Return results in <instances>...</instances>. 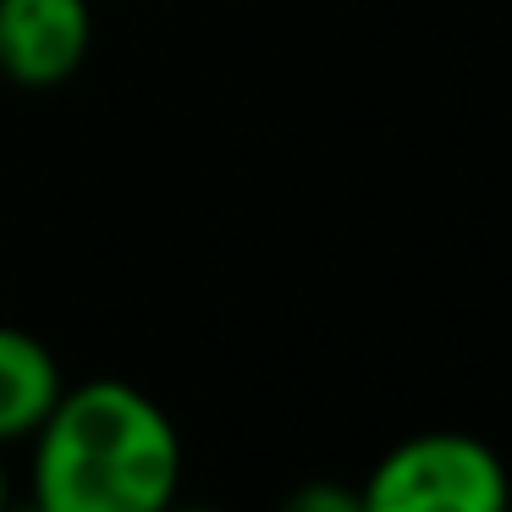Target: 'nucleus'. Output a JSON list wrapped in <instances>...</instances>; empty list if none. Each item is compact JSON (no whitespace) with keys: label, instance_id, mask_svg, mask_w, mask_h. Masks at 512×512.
Here are the masks:
<instances>
[{"label":"nucleus","instance_id":"nucleus-1","mask_svg":"<svg viewBox=\"0 0 512 512\" xmlns=\"http://www.w3.org/2000/svg\"><path fill=\"white\" fill-rule=\"evenodd\" d=\"M182 485V435L133 380L67 386L34 430V501L45 512H160Z\"/></svg>","mask_w":512,"mask_h":512},{"label":"nucleus","instance_id":"nucleus-2","mask_svg":"<svg viewBox=\"0 0 512 512\" xmlns=\"http://www.w3.org/2000/svg\"><path fill=\"white\" fill-rule=\"evenodd\" d=\"M358 501L369 512H507L512 474L479 435L424 430L369 468Z\"/></svg>","mask_w":512,"mask_h":512},{"label":"nucleus","instance_id":"nucleus-3","mask_svg":"<svg viewBox=\"0 0 512 512\" xmlns=\"http://www.w3.org/2000/svg\"><path fill=\"white\" fill-rule=\"evenodd\" d=\"M94 50V0H0V78L61 89Z\"/></svg>","mask_w":512,"mask_h":512},{"label":"nucleus","instance_id":"nucleus-4","mask_svg":"<svg viewBox=\"0 0 512 512\" xmlns=\"http://www.w3.org/2000/svg\"><path fill=\"white\" fill-rule=\"evenodd\" d=\"M61 391L67 380L56 353L23 325H0V446L34 441Z\"/></svg>","mask_w":512,"mask_h":512},{"label":"nucleus","instance_id":"nucleus-5","mask_svg":"<svg viewBox=\"0 0 512 512\" xmlns=\"http://www.w3.org/2000/svg\"><path fill=\"white\" fill-rule=\"evenodd\" d=\"M0 501H6V468H0Z\"/></svg>","mask_w":512,"mask_h":512}]
</instances>
